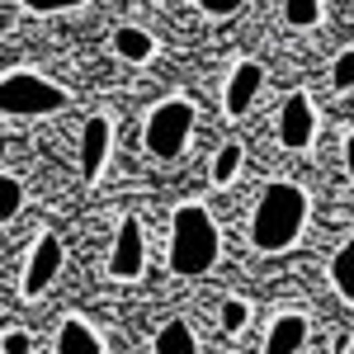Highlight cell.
<instances>
[{
  "mask_svg": "<svg viewBox=\"0 0 354 354\" xmlns=\"http://www.w3.org/2000/svg\"><path fill=\"white\" fill-rule=\"evenodd\" d=\"M330 283H335V293L345 302H354V236L335 250V260H330Z\"/></svg>",
  "mask_w": 354,
  "mask_h": 354,
  "instance_id": "cell-13",
  "label": "cell"
},
{
  "mask_svg": "<svg viewBox=\"0 0 354 354\" xmlns=\"http://www.w3.org/2000/svg\"><path fill=\"white\" fill-rule=\"evenodd\" d=\"M109 142H113L109 118L95 113V118L81 128V175L85 180H100V170H104V161H109Z\"/></svg>",
  "mask_w": 354,
  "mask_h": 354,
  "instance_id": "cell-8",
  "label": "cell"
},
{
  "mask_svg": "<svg viewBox=\"0 0 354 354\" xmlns=\"http://www.w3.org/2000/svg\"><path fill=\"white\" fill-rule=\"evenodd\" d=\"M330 85H335V90H354V48H345V53L335 57V66H330Z\"/></svg>",
  "mask_w": 354,
  "mask_h": 354,
  "instance_id": "cell-18",
  "label": "cell"
},
{
  "mask_svg": "<svg viewBox=\"0 0 354 354\" xmlns=\"http://www.w3.org/2000/svg\"><path fill=\"white\" fill-rule=\"evenodd\" d=\"M33 15H57V10H76V5H85V0H24Z\"/></svg>",
  "mask_w": 354,
  "mask_h": 354,
  "instance_id": "cell-21",
  "label": "cell"
},
{
  "mask_svg": "<svg viewBox=\"0 0 354 354\" xmlns=\"http://www.w3.org/2000/svg\"><path fill=\"white\" fill-rule=\"evenodd\" d=\"M19 203H24V189H19V180L15 175H0V222H10L19 213Z\"/></svg>",
  "mask_w": 354,
  "mask_h": 354,
  "instance_id": "cell-17",
  "label": "cell"
},
{
  "mask_svg": "<svg viewBox=\"0 0 354 354\" xmlns=\"http://www.w3.org/2000/svg\"><path fill=\"white\" fill-rule=\"evenodd\" d=\"M302 340H307V317L288 312L270 326V340H265V354H298Z\"/></svg>",
  "mask_w": 354,
  "mask_h": 354,
  "instance_id": "cell-10",
  "label": "cell"
},
{
  "mask_svg": "<svg viewBox=\"0 0 354 354\" xmlns=\"http://www.w3.org/2000/svg\"><path fill=\"white\" fill-rule=\"evenodd\" d=\"M283 19L293 28H312L322 19V0H283Z\"/></svg>",
  "mask_w": 354,
  "mask_h": 354,
  "instance_id": "cell-15",
  "label": "cell"
},
{
  "mask_svg": "<svg viewBox=\"0 0 354 354\" xmlns=\"http://www.w3.org/2000/svg\"><path fill=\"white\" fill-rule=\"evenodd\" d=\"M113 53L123 57V62H147V57L156 53V38H151L147 28H137V24H123L113 33Z\"/></svg>",
  "mask_w": 354,
  "mask_h": 354,
  "instance_id": "cell-12",
  "label": "cell"
},
{
  "mask_svg": "<svg viewBox=\"0 0 354 354\" xmlns=\"http://www.w3.org/2000/svg\"><path fill=\"white\" fill-rule=\"evenodd\" d=\"M260 81H265L260 62H241V66L232 71V81H227V113H245V109H250V100H255Z\"/></svg>",
  "mask_w": 354,
  "mask_h": 354,
  "instance_id": "cell-9",
  "label": "cell"
},
{
  "mask_svg": "<svg viewBox=\"0 0 354 354\" xmlns=\"http://www.w3.org/2000/svg\"><path fill=\"white\" fill-rule=\"evenodd\" d=\"M57 354H104V345H100V335L85 326L81 317H71L57 330Z\"/></svg>",
  "mask_w": 354,
  "mask_h": 354,
  "instance_id": "cell-11",
  "label": "cell"
},
{
  "mask_svg": "<svg viewBox=\"0 0 354 354\" xmlns=\"http://www.w3.org/2000/svg\"><path fill=\"white\" fill-rule=\"evenodd\" d=\"M189 133H194V104L189 100H161L147 118V151L170 161V156L185 151Z\"/></svg>",
  "mask_w": 354,
  "mask_h": 354,
  "instance_id": "cell-4",
  "label": "cell"
},
{
  "mask_svg": "<svg viewBox=\"0 0 354 354\" xmlns=\"http://www.w3.org/2000/svg\"><path fill=\"white\" fill-rule=\"evenodd\" d=\"M218 227L208 218L203 203H185L175 222H170V270L180 279H198V274L213 270L218 260Z\"/></svg>",
  "mask_w": 354,
  "mask_h": 354,
  "instance_id": "cell-2",
  "label": "cell"
},
{
  "mask_svg": "<svg viewBox=\"0 0 354 354\" xmlns=\"http://www.w3.org/2000/svg\"><path fill=\"white\" fill-rule=\"evenodd\" d=\"M142 255H147V241H142V222L137 218H123L118 222V241H113V255H109V274L113 279H137L142 274Z\"/></svg>",
  "mask_w": 354,
  "mask_h": 354,
  "instance_id": "cell-6",
  "label": "cell"
},
{
  "mask_svg": "<svg viewBox=\"0 0 354 354\" xmlns=\"http://www.w3.org/2000/svg\"><path fill=\"white\" fill-rule=\"evenodd\" d=\"M5 354H28V335L24 330H5Z\"/></svg>",
  "mask_w": 354,
  "mask_h": 354,
  "instance_id": "cell-22",
  "label": "cell"
},
{
  "mask_svg": "<svg viewBox=\"0 0 354 354\" xmlns=\"http://www.w3.org/2000/svg\"><path fill=\"white\" fill-rule=\"evenodd\" d=\"M156 354H198V340L185 322H165L156 335Z\"/></svg>",
  "mask_w": 354,
  "mask_h": 354,
  "instance_id": "cell-14",
  "label": "cell"
},
{
  "mask_svg": "<svg viewBox=\"0 0 354 354\" xmlns=\"http://www.w3.org/2000/svg\"><path fill=\"white\" fill-rule=\"evenodd\" d=\"M0 104H5V113H15V118H33V113L62 109L66 104V90L43 81V76H33V71H10L5 85H0Z\"/></svg>",
  "mask_w": 354,
  "mask_h": 354,
  "instance_id": "cell-3",
  "label": "cell"
},
{
  "mask_svg": "<svg viewBox=\"0 0 354 354\" xmlns=\"http://www.w3.org/2000/svg\"><path fill=\"white\" fill-rule=\"evenodd\" d=\"M245 317H250V312H245V302H241V298L222 302V326H227V330H241V326H245Z\"/></svg>",
  "mask_w": 354,
  "mask_h": 354,
  "instance_id": "cell-19",
  "label": "cell"
},
{
  "mask_svg": "<svg viewBox=\"0 0 354 354\" xmlns=\"http://www.w3.org/2000/svg\"><path fill=\"white\" fill-rule=\"evenodd\" d=\"M302 222H307V194L298 185H270L255 203V218H250V245L265 250V255H279L298 241Z\"/></svg>",
  "mask_w": 354,
  "mask_h": 354,
  "instance_id": "cell-1",
  "label": "cell"
},
{
  "mask_svg": "<svg viewBox=\"0 0 354 354\" xmlns=\"http://www.w3.org/2000/svg\"><path fill=\"white\" fill-rule=\"evenodd\" d=\"M57 270H62V241L57 236H43V241L33 245V255H28V270H24V298H38V293H48L53 288Z\"/></svg>",
  "mask_w": 354,
  "mask_h": 354,
  "instance_id": "cell-7",
  "label": "cell"
},
{
  "mask_svg": "<svg viewBox=\"0 0 354 354\" xmlns=\"http://www.w3.org/2000/svg\"><path fill=\"white\" fill-rule=\"evenodd\" d=\"M345 161H350V180H354V133L345 137Z\"/></svg>",
  "mask_w": 354,
  "mask_h": 354,
  "instance_id": "cell-23",
  "label": "cell"
},
{
  "mask_svg": "<svg viewBox=\"0 0 354 354\" xmlns=\"http://www.w3.org/2000/svg\"><path fill=\"white\" fill-rule=\"evenodd\" d=\"M312 133H317L312 100H307V95H288L283 109H279V142H283L288 151H302V147H312Z\"/></svg>",
  "mask_w": 354,
  "mask_h": 354,
  "instance_id": "cell-5",
  "label": "cell"
},
{
  "mask_svg": "<svg viewBox=\"0 0 354 354\" xmlns=\"http://www.w3.org/2000/svg\"><path fill=\"white\" fill-rule=\"evenodd\" d=\"M236 170H241V147H236V142H227V147L218 151V161H213V180H218V185H232V180H236Z\"/></svg>",
  "mask_w": 354,
  "mask_h": 354,
  "instance_id": "cell-16",
  "label": "cell"
},
{
  "mask_svg": "<svg viewBox=\"0 0 354 354\" xmlns=\"http://www.w3.org/2000/svg\"><path fill=\"white\" fill-rule=\"evenodd\" d=\"M245 0H198V10L203 15H213V19H227V15H236Z\"/></svg>",
  "mask_w": 354,
  "mask_h": 354,
  "instance_id": "cell-20",
  "label": "cell"
}]
</instances>
